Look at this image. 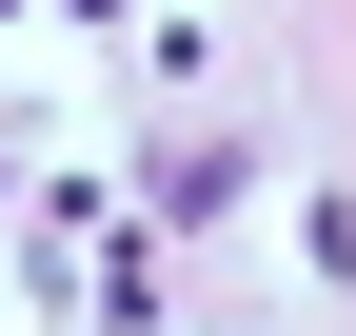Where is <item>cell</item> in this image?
Instances as JSON below:
<instances>
[{"mask_svg":"<svg viewBox=\"0 0 356 336\" xmlns=\"http://www.w3.org/2000/svg\"><path fill=\"white\" fill-rule=\"evenodd\" d=\"M238 178H257V139H238V119H218V139H178V158H159V218L198 237V218H218V198H238Z\"/></svg>","mask_w":356,"mask_h":336,"instance_id":"obj_1","label":"cell"}]
</instances>
